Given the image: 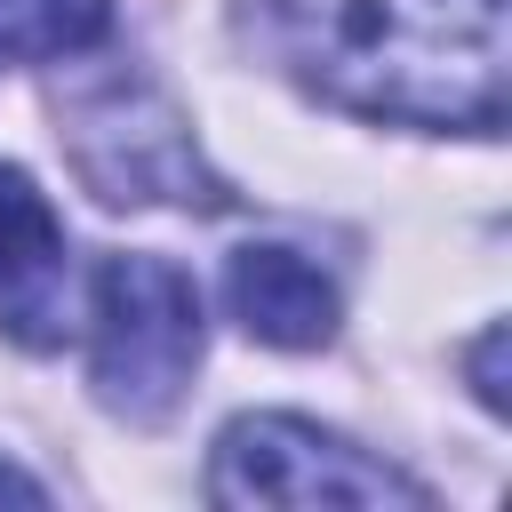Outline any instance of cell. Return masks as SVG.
Masks as SVG:
<instances>
[{
    "instance_id": "1",
    "label": "cell",
    "mask_w": 512,
    "mask_h": 512,
    "mask_svg": "<svg viewBox=\"0 0 512 512\" xmlns=\"http://www.w3.org/2000/svg\"><path fill=\"white\" fill-rule=\"evenodd\" d=\"M272 56L336 112L392 128H504L512 0H256Z\"/></svg>"
},
{
    "instance_id": "2",
    "label": "cell",
    "mask_w": 512,
    "mask_h": 512,
    "mask_svg": "<svg viewBox=\"0 0 512 512\" xmlns=\"http://www.w3.org/2000/svg\"><path fill=\"white\" fill-rule=\"evenodd\" d=\"M208 352L200 288L168 256H104L96 304H88V384L96 408L120 424H160L192 392V368Z\"/></svg>"
},
{
    "instance_id": "3",
    "label": "cell",
    "mask_w": 512,
    "mask_h": 512,
    "mask_svg": "<svg viewBox=\"0 0 512 512\" xmlns=\"http://www.w3.org/2000/svg\"><path fill=\"white\" fill-rule=\"evenodd\" d=\"M64 144L104 208H224L232 192L200 160L184 112L144 72H104L64 96Z\"/></svg>"
},
{
    "instance_id": "4",
    "label": "cell",
    "mask_w": 512,
    "mask_h": 512,
    "mask_svg": "<svg viewBox=\"0 0 512 512\" xmlns=\"http://www.w3.org/2000/svg\"><path fill=\"white\" fill-rule=\"evenodd\" d=\"M208 496L216 504H296V512H320V504H408V512H424L432 504V488L408 480L400 464L352 448L344 432H320L312 416H280V408L232 416L216 432Z\"/></svg>"
},
{
    "instance_id": "5",
    "label": "cell",
    "mask_w": 512,
    "mask_h": 512,
    "mask_svg": "<svg viewBox=\"0 0 512 512\" xmlns=\"http://www.w3.org/2000/svg\"><path fill=\"white\" fill-rule=\"evenodd\" d=\"M72 328V256H64V224L48 208V192L0 160V336L48 352Z\"/></svg>"
},
{
    "instance_id": "6",
    "label": "cell",
    "mask_w": 512,
    "mask_h": 512,
    "mask_svg": "<svg viewBox=\"0 0 512 512\" xmlns=\"http://www.w3.org/2000/svg\"><path fill=\"white\" fill-rule=\"evenodd\" d=\"M224 304H232V320H240L256 344H272V352H320V344L336 336V320H344L336 280H328L312 256L280 248V240H256V248H240V256L224 264Z\"/></svg>"
},
{
    "instance_id": "7",
    "label": "cell",
    "mask_w": 512,
    "mask_h": 512,
    "mask_svg": "<svg viewBox=\"0 0 512 512\" xmlns=\"http://www.w3.org/2000/svg\"><path fill=\"white\" fill-rule=\"evenodd\" d=\"M112 24V0H0V56L16 64H56L96 48Z\"/></svg>"
},
{
    "instance_id": "8",
    "label": "cell",
    "mask_w": 512,
    "mask_h": 512,
    "mask_svg": "<svg viewBox=\"0 0 512 512\" xmlns=\"http://www.w3.org/2000/svg\"><path fill=\"white\" fill-rule=\"evenodd\" d=\"M504 344H512V328H504V320H488V328H480V344H472V392H480L496 416L512 408V392H504Z\"/></svg>"
},
{
    "instance_id": "9",
    "label": "cell",
    "mask_w": 512,
    "mask_h": 512,
    "mask_svg": "<svg viewBox=\"0 0 512 512\" xmlns=\"http://www.w3.org/2000/svg\"><path fill=\"white\" fill-rule=\"evenodd\" d=\"M0 504H48V488H40L32 472H16V464H0Z\"/></svg>"
}]
</instances>
